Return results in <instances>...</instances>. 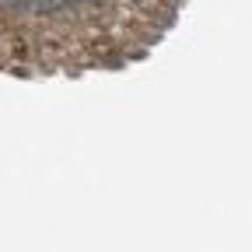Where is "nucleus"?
Returning a JSON list of instances; mask_svg holds the SVG:
<instances>
[{"instance_id":"2","label":"nucleus","mask_w":252,"mask_h":252,"mask_svg":"<svg viewBox=\"0 0 252 252\" xmlns=\"http://www.w3.org/2000/svg\"><path fill=\"white\" fill-rule=\"evenodd\" d=\"M7 7L18 11V14H28L32 11V0H7Z\"/></svg>"},{"instance_id":"1","label":"nucleus","mask_w":252,"mask_h":252,"mask_svg":"<svg viewBox=\"0 0 252 252\" xmlns=\"http://www.w3.org/2000/svg\"><path fill=\"white\" fill-rule=\"evenodd\" d=\"M32 11L35 14H53V11H60V0H32Z\"/></svg>"},{"instance_id":"3","label":"nucleus","mask_w":252,"mask_h":252,"mask_svg":"<svg viewBox=\"0 0 252 252\" xmlns=\"http://www.w3.org/2000/svg\"><path fill=\"white\" fill-rule=\"evenodd\" d=\"M67 4H91V7H102L105 0H60V7H67Z\"/></svg>"}]
</instances>
